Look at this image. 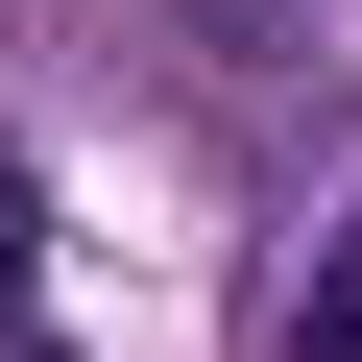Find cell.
Returning <instances> with one entry per match:
<instances>
[{
    "label": "cell",
    "mask_w": 362,
    "mask_h": 362,
    "mask_svg": "<svg viewBox=\"0 0 362 362\" xmlns=\"http://www.w3.org/2000/svg\"><path fill=\"white\" fill-rule=\"evenodd\" d=\"M194 25H266V0H194Z\"/></svg>",
    "instance_id": "3957f363"
},
{
    "label": "cell",
    "mask_w": 362,
    "mask_h": 362,
    "mask_svg": "<svg viewBox=\"0 0 362 362\" xmlns=\"http://www.w3.org/2000/svg\"><path fill=\"white\" fill-rule=\"evenodd\" d=\"M266 362H362V242H314V290H290V338Z\"/></svg>",
    "instance_id": "6da1fadb"
},
{
    "label": "cell",
    "mask_w": 362,
    "mask_h": 362,
    "mask_svg": "<svg viewBox=\"0 0 362 362\" xmlns=\"http://www.w3.org/2000/svg\"><path fill=\"white\" fill-rule=\"evenodd\" d=\"M25 266H49V242H25V145H0V338H25Z\"/></svg>",
    "instance_id": "7a4b0ae2"
}]
</instances>
